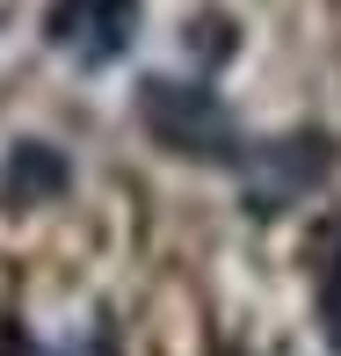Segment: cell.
I'll return each mask as SVG.
<instances>
[{
  "label": "cell",
  "instance_id": "cell-1",
  "mask_svg": "<svg viewBox=\"0 0 341 356\" xmlns=\"http://www.w3.org/2000/svg\"><path fill=\"white\" fill-rule=\"evenodd\" d=\"M138 124L174 160H203V168H233V175L247 160V138H240L233 109L210 80H174V73L138 80Z\"/></svg>",
  "mask_w": 341,
  "mask_h": 356
},
{
  "label": "cell",
  "instance_id": "cell-2",
  "mask_svg": "<svg viewBox=\"0 0 341 356\" xmlns=\"http://www.w3.org/2000/svg\"><path fill=\"white\" fill-rule=\"evenodd\" d=\"M327 175H334V138L327 131L262 138V145H247V160H240V189H247L254 218H276V211H290V204H305Z\"/></svg>",
  "mask_w": 341,
  "mask_h": 356
},
{
  "label": "cell",
  "instance_id": "cell-3",
  "mask_svg": "<svg viewBox=\"0 0 341 356\" xmlns=\"http://www.w3.org/2000/svg\"><path fill=\"white\" fill-rule=\"evenodd\" d=\"M44 37H51L58 51H73V66L102 73V66H117V58L131 51V37H138V0H51Z\"/></svg>",
  "mask_w": 341,
  "mask_h": 356
},
{
  "label": "cell",
  "instance_id": "cell-4",
  "mask_svg": "<svg viewBox=\"0 0 341 356\" xmlns=\"http://www.w3.org/2000/svg\"><path fill=\"white\" fill-rule=\"evenodd\" d=\"M66 182H73V160L58 153V145H44V138H15L8 160H0V204H8V211L66 197Z\"/></svg>",
  "mask_w": 341,
  "mask_h": 356
},
{
  "label": "cell",
  "instance_id": "cell-5",
  "mask_svg": "<svg viewBox=\"0 0 341 356\" xmlns=\"http://www.w3.org/2000/svg\"><path fill=\"white\" fill-rule=\"evenodd\" d=\"M319 327H327V342L341 349V254L319 269Z\"/></svg>",
  "mask_w": 341,
  "mask_h": 356
}]
</instances>
